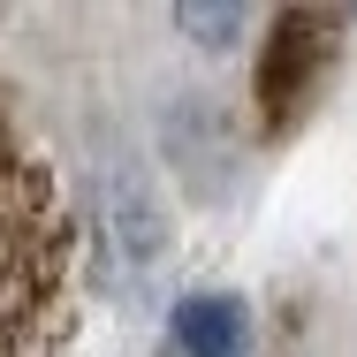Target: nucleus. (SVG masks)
Segmentation results:
<instances>
[{
	"label": "nucleus",
	"mask_w": 357,
	"mask_h": 357,
	"mask_svg": "<svg viewBox=\"0 0 357 357\" xmlns=\"http://www.w3.org/2000/svg\"><path fill=\"white\" fill-rule=\"evenodd\" d=\"M61 220L54 190L0 144V357H15L38 335V312L61 289Z\"/></svg>",
	"instance_id": "1"
},
{
	"label": "nucleus",
	"mask_w": 357,
	"mask_h": 357,
	"mask_svg": "<svg viewBox=\"0 0 357 357\" xmlns=\"http://www.w3.org/2000/svg\"><path fill=\"white\" fill-rule=\"evenodd\" d=\"M335 38H342V15L327 8H289L266 38V61H259V114L266 130H289L304 114V99L319 91V76L335 61Z\"/></svg>",
	"instance_id": "2"
},
{
	"label": "nucleus",
	"mask_w": 357,
	"mask_h": 357,
	"mask_svg": "<svg viewBox=\"0 0 357 357\" xmlns=\"http://www.w3.org/2000/svg\"><path fill=\"white\" fill-rule=\"evenodd\" d=\"M175 350L183 357H243L251 350V319L236 296H183L175 304Z\"/></svg>",
	"instance_id": "3"
},
{
	"label": "nucleus",
	"mask_w": 357,
	"mask_h": 357,
	"mask_svg": "<svg viewBox=\"0 0 357 357\" xmlns=\"http://www.w3.org/2000/svg\"><path fill=\"white\" fill-rule=\"evenodd\" d=\"M183 23H190L198 38H236V23H243V15H236V8H228V15H220V8H183Z\"/></svg>",
	"instance_id": "4"
}]
</instances>
